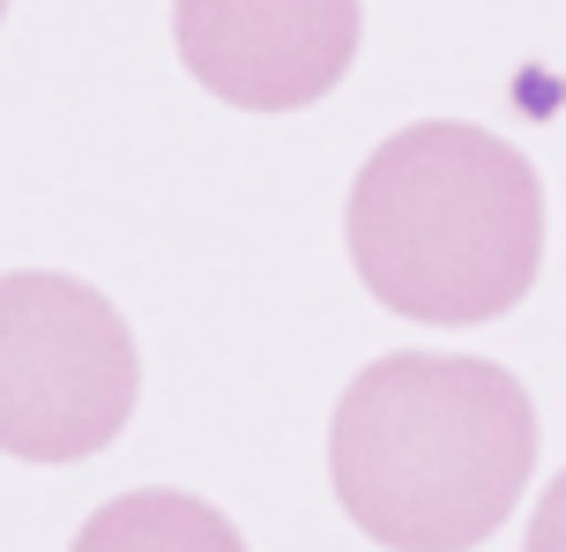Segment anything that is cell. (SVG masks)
Masks as SVG:
<instances>
[{
    "instance_id": "cell-1",
    "label": "cell",
    "mask_w": 566,
    "mask_h": 552,
    "mask_svg": "<svg viewBox=\"0 0 566 552\" xmlns=\"http://www.w3.org/2000/svg\"><path fill=\"white\" fill-rule=\"evenodd\" d=\"M537 404L492 358L388 351L328 418V486L388 552H470L522 508Z\"/></svg>"
},
{
    "instance_id": "cell-2",
    "label": "cell",
    "mask_w": 566,
    "mask_h": 552,
    "mask_svg": "<svg viewBox=\"0 0 566 552\" xmlns=\"http://www.w3.org/2000/svg\"><path fill=\"white\" fill-rule=\"evenodd\" d=\"M343 239L388 314L432 329L500 321L530 299L544 262L537 165L492 127L418 119L358 165Z\"/></svg>"
},
{
    "instance_id": "cell-3",
    "label": "cell",
    "mask_w": 566,
    "mask_h": 552,
    "mask_svg": "<svg viewBox=\"0 0 566 552\" xmlns=\"http://www.w3.org/2000/svg\"><path fill=\"white\" fill-rule=\"evenodd\" d=\"M142 358L105 291L15 269L0 277V456L83 464L135 418Z\"/></svg>"
},
{
    "instance_id": "cell-4",
    "label": "cell",
    "mask_w": 566,
    "mask_h": 552,
    "mask_svg": "<svg viewBox=\"0 0 566 552\" xmlns=\"http://www.w3.org/2000/svg\"><path fill=\"white\" fill-rule=\"evenodd\" d=\"M358 0H171L179 60L239 113H306L358 60Z\"/></svg>"
},
{
    "instance_id": "cell-5",
    "label": "cell",
    "mask_w": 566,
    "mask_h": 552,
    "mask_svg": "<svg viewBox=\"0 0 566 552\" xmlns=\"http://www.w3.org/2000/svg\"><path fill=\"white\" fill-rule=\"evenodd\" d=\"M67 552H247V538L195 493H119L75 530Z\"/></svg>"
},
{
    "instance_id": "cell-6",
    "label": "cell",
    "mask_w": 566,
    "mask_h": 552,
    "mask_svg": "<svg viewBox=\"0 0 566 552\" xmlns=\"http://www.w3.org/2000/svg\"><path fill=\"white\" fill-rule=\"evenodd\" d=\"M522 552H566V470L544 486L537 515H530V538H522Z\"/></svg>"
},
{
    "instance_id": "cell-7",
    "label": "cell",
    "mask_w": 566,
    "mask_h": 552,
    "mask_svg": "<svg viewBox=\"0 0 566 552\" xmlns=\"http://www.w3.org/2000/svg\"><path fill=\"white\" fill-rule=\"evenodd\" d=\"M0 15H8V0H0Z\"/></svg>"
}]
</instances>
